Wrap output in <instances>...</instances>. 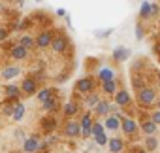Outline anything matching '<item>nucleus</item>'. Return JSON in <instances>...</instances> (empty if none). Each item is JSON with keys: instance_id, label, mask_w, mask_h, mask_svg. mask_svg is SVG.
Segmentation results:
<instances>
[{"instance_id": "38", "label": "nucleus", "mask_w": 160, "mask_h": 153, "mask_svg": "<svg viewBox=\"0 0 160 153\" xmlns=\"http://www.w3.org/2000/svg\"><path fill=\"white\" fill-rule=\"evenodd\" d=\"M57 15H58V17H66V10H62V8L57 10Z\"/></svg>"}, {"instance_id": "11", "label": "nucleus", "mask_w": 160, "mask_h": 153, "mask_svg": "<svg viewBox=\"0 0 160 153\" xmlns=\"http://www.w3.org/2000/svg\"><path fill=\"white\" fill-rule=\"evenodd\" d=\"M10 55H12L15 61H25V59L28 57V49H25L21 44H15V45H12V51H10Z\"/></svg>"}, {"instance_id": "26", "label": "nucleus", "mask_w": 160, "mask_h": 153, "mask_svg": "<svg viewBox=\"0 0 160 153\" xmlns=\"http://www.w3.org/2000/svg\"><path fill=\"white\" fill-rule=\"evenodd\" d=\"M17 44H21V45H23L25 49H28V51H30V49L36 45V42H34V38H32V36H23V38L17 42Z\"/></svg>"}, {"instance_id": "24", "label": "nucleus", "mask_w": 160, "mask_h": 153, "mask_svg": "<svg viewBox=\"0 0 160 153\" xmlns=\"http://www.w3.org/2000/svg\"><path fill=\"white\" fill-rule=\"evenodd\" d=\"M4 91H6L8 98H19V95H21V87H17V85H8Z\"/></svg>"}, {"instance_id": "31", "label": "nucleus", "mask_w": 160, "mask_h": 153, "mask_svg": "<svg viewBox=\"0 0 160 153\" xmlns=\"http://www.w3.org/2000/svg\"><path fill=\"white\" fill-rule=\"evenodd\" d=\"M94 142H96L98 145H108V134H106V132H102V134L94 136Z\"/></svg>"}, {"instance_id": "16", "label": "nucleus", "mask_w": 160, "mask_h": 153, "mask_svg": "<svg viewBox=\"0 0 160 153\" xmlns=\"http://www.w3.org/2000/svg\"><path fill=\"white\" fill-rule=\"evenodd\" d=\"M94 112H96V115H108V113L111 112V104H109L108 100H100V102L94 106Z\"/></svg>"}, {"instance_id": "44", "label": "nucleus", "mask_w": 160, "mask_h": 153, "mask_svg": "<svg viewBox=\"0 0 160 153\" xmlns=\"http://www.w3.org/2000/svg\"><path fill=\"white\" fill-rule=\"evenodd\" d=\"M0 12H2V6H0Z\"/></svg>"}, {"instance_id": "29", "label": "nucleus", "mask_w": 160, "mask_h": 153, "mask_svg": "<svg viewBox=\"0 0 160 153\" xmlns=\"http://www.w3.org/2000/svg\"><path fill=\"white\" fill-rule=\"evenodd\" d=\"M77 110H79V106H77V104H73V102H68V104L64 106V115H68V117H73V115L77 113Z\"/></svg>"}, {"instance_id": "41", "label": "nucleus", "mask_w": 160, "mask_h": 153, "mask_svg": "<svg viewBox=\"0 0 160 153\" xmlns=\"http://www.w3.org/2000/svg\"><path fill=\"white\" fill-rule=\"evenodd\" d=\"M138 153H147V149H139V151H138Z\"/></svg>"}, {"instance_id": "1", "label": "nucleus", "mask_w": 160, "mask_h": 153, "mask_svg": "<svg viewBox=\"0 0 160 153\" xmlns=\"http://www.w3.org/2000/svg\"><path fill=\"white\" fill-rule=\"evenodd\" d=\"M156 100V91L152 89V87H141L139 91H138V102L141 104V106H151L152 102Z\"/></svg>"}, {"instance_id": "21", "label": "nucleus", "mask_w": 160, "mask_h": 153, "mask_svg": "<svg viewBox=\"0 0 160 153\" xmlns=\"http://www.w3.org/2000/svg\"><path fill=\"white\" fill-rule=\"evenodd\" d=\"M102 91H104L106 95H115V91H117V83H115V80L102 82Z\"/></svg>"}, {"instance_id": "5", "label": "nucleus", "mask_w": 160, "mask_h": 153, "mask_svg": "<svg viewBox=\"0 0 160 153\" xmlns=\"http://www.w3.org/2000/svg\"><path fill=\"white\" fill-rule=\"evenodd\" d=\"M55 53H64L66 47H68V40L62 36V34H57L53 40H51V45H49Z\"/></svg>"}, {"instance_id": "7", "label": "nucleus", "mask_w": 160, "mask_h": 153, "mask_svg": "<svg viewBox=\"0 0 160 153\" xmlns=\"http://www.w3.org/2000/svg\"><path fill=\"white\" fill-rule=\"evenodd\" d=\"M38 147H40V138H38L36 134L28 136V138L25 140V144H23V151H25V153H36Z\"/></svg>"}, {"instance_id": "8", "label": "nucleus", "mask_w": 160, "mask_h": 153, "mask_svg": "<svg viewBox=\"0 0 160 153\" xmlns=\"http://www.w3.org/2000/svg\"><path fill=\"white\" fill-rule=\"evenodd\" d=\"M81 136L83 138H91V127H92V117H91V113L87 112L83 117H81Z\"/></svg>"}, {"instance_id": "45", "label": "nucleus", "mask_w": 160, "mask_h": 153, "mask_svg": "<svg viewBox=\"0 0 160 153\" xmlns=\"http://www.w3.org/2000/svg\"><path fill=\"white\" fill-rule=\"evenodd\" d=\"M19 2H23V0H19Z\"/></svg>"}, {"instance_id": "25", "label": "nucleus", "mask_w": 160, "mask_h": 153, "mask_svg": "<svg viewBox=\"0 0 160 153\" xmlns=\"http://www.w3.org/2000/svg\"><path fill=\"white\" fill-rule=\"evenodd\" d=\"M149 17H151V2L145 0L139 8V19H149Z\"/></svg>"}, {"instance_id": "42", "label": "nucleus", "mask_w": 160, "mask_h": 153, "mask_svg": "<svg viewBox=\"0 0 160 153\" xmlns=\"http://www.w3.org/2000/svg\"><path fill=\"white\" fill-rule=\"evenodd\" d=\"M156 108H158V110H160V100H158V104H156Z\"/></svg>"}, {"instance_id": "35", "label": "nucleus", "mask_w": 160, "mask_h": 153, "mask_svg": "<svg viewBox=\"0 0 160 153\" xmlns=\"http://www.w3.org/2000/svg\"><path fill=\"white\" fill-rule=\"evenodd\" d=\"M8 38V30L6 29H0V42H4Z\"/></svg>"}, {"instance_id": "28", "label": "nucleus", "mask_w": 160, "mask_h": 153, "mask_svg": "<svg viewBox=\"0 0 160 153\" xmlns=\"http://www.w3.org/2000/svg\"><path fill=\"white\" fill-rule=\"evenodd\" d=\"M145 145H147V151H154V149L158 147V140H156V136H154V134H149L147 140H145Z\"/></svg>"}, {"instance_id": "4", "label": "nucleus", "mask_w": 160, "mask_h": 153, "mask_svg": "<svg viewBox=\"0 0 160 153\" xmlns=\"http://www.w3.org/2000/svg\"><path fill=\"white\" fill-rule=\"evenodd\" d=\"M51 40H53L51 30H42L34 42H36V47H40V49H47V47L51 45Z\"/></svg>"}, {"instance_id": "15", "label": "nucleus", "mask_w": 160, "mask_h": 153, "mask_svg": "<svg viewBox=\"0 0 160 153\" xmlns=\"http://www.w3.org/2000/svg\"><path fill=\"white\" fill-rule=\"evenodd\" d=\"M104 127H106V130H117V129L121 127V119H119L117 115H108Z\"/></svg>"}, {"instance_id": "20", "label": "nucleus", "mask_w": 160, "mask_h": 153, "mask_svg": "<svg viewBox=\"0 0 160 153\" xmlns=\"http://www.w3.org/2000/svg\"><path fill=\"white\" fill-rule=\"evenodd\" d=\"M55 127H57V119H55V117H45V119L42 121V129H43V132H53Z\"/></svg>"}, {"instance_id": "10", "label": "nucleus", "mask_w": 160, "mask_h": 153, "mask_svg": "<svg viewBox=\"0 0 160 153\" xmlns=\"http://www.w3.org/2000/svg\"><path fill=\"white\" fill-rule=\"evenodd\" d=\"M108 145H109V151H111V153H121V151H124V147H126L124 140L119 138V136L109 138V140H108Z\"/></svg>"}, {"instance_id": "13", "label": "nucleus", "mask_w": 160, "mask_h": 153, "mask_svg": "<svg viewBox=\"0 0 160 153\" xmlns=\"http://www.w3.org/2000/svg\"><path fill=\"white\" fill-rule=\"evenodd\" d=\"M36 80H32V78H27V80H23V83H21V93H25V95H32V93H36Z\"/></svg>"}, {"instance_id": "17", "label": "nucleus", "mask_w": 160, "mask_h": 153, "mask_svg": "<svg viewBox=\"0 0 160 153\" xmlns=\"http://www.w3.org/2000/svg\"><path fill=\"white\" fill-rule=\"evenodd\" d=\"M42 104H43L45 112H57V110H58V100L55 98V95H51L49 98H45Z\"/></svg>"}, {"instance_id": "2", "label": "nucleus", "mask_w": 160, "mask_h": 153, "mask_svg": "<svg viewBox=\"0 0 160 153\" xmlns=\"http://www.w3.org/2000/svg\"><path fill=\"white\" fill-rule=\"evenodd\" d=\"M94 87H96V83H94L92 78H81V80H77V83H75V91L79 95H89V93L94 91Z\"/></svg>"}, {"instance_id": "23", "label": "nucleus", "mask_w": 160, "mask_h": 153, "mask_svg": "<svg viewBox=\"0 0 160 153\" xmlns=\"http://www.w3.org/2000/svg\"><path fill=\"white\" fill-rule=\"evenodd\" d=\"M98 78H100L102 82H109V80H115V74H113L111 68H102V70L98 72Z\"/></svg>"}, {"instance_id": "22", "label": "nucleus", "mask_w": 160, "mask_h": 153, "mask_svg": "<svg viewBox=\"0 0 160 153\" xmlns=\"http://www.w3.org/2000/svg\"><path fill=\"white\" fill-rule=\"evenodd\" d=\"M23 115H25V104L17 102V104L13 106V113H12V117H13V121H21Z\"/></svg>"}, {"instance_id": "34", "label": "nucleus", "mask_w": 160, "mask_h": 153, "mask_svg": "<svg viewBox=\"0 0 160 153\" xmlns=\"http://www.w3.org/2000/svg\"><path fill=\"white\" fill-rule=\"evenodd\" d=\"M151 119L156 123V125H160V110H156V112H152L151 113Z\"/></svg>"}, {"instance_id": "19", "label": "nucleus", "mask_w": 160, "mask_h": 153, "mask_svg": "<svg viewBox=\"0 0 160 153\" xmlns=\"http://www.w3.org/2000/svg\"><path fill=\"white\" fill-rule=\"evenodd\" d=\"M156 127H158V125H156L152 119H145V121L141 123V130H143L147 136H149V134H154V132H156Z\"/></svg>"}, {"instance_id": "14", "label": "nucleus", "mask_w": 160, "mask_h": 153, "mask_svg": "<svg viewBox=\"0 0 160 153\" xmlns=\"http://www.w3.org/2000/svg\"><path fill=\"white\" fill-rule=\"evenodd\" d=\"M128 57H130V51H128L126 47H122V45L113 51V61H115V62H122V61H126Z\"/></svg>"}, {"instance_id": "32", "label": "nucleus", "mask_w": 160, "mask_h": 153, "mask_svg": "<svg viewBox=\"0 0 160 153\" xmlns=\"http://www.w3.org/2000/svg\"><path fill=\"white\" fill-rule=\"evenodd\" d=\"M13 106H15V104H4L2 113H4V115H8V117H12V113H13Z\"/></svg>"}, {"instance_id": "39", "label": "nucleus", "mask_w": 160, "mask_h": 153, "mask_svg": "<svg viewBox=\"0 0 160 153\" xmlns=\"http://www.w3.org/2000/svg\"><path fill=\"white\" fill-rule=\"evenodd\" d=\"M15 136H17V138H23V130H21V129H17V130H15Z\"/></svg>"}, {"instance_id": "30", "label": "nucleus", "mask_w": 160, "mask_h": 153, "mask_svg": "<svg viewBox=\"0 0 160 153\" xmlns=\"http://www.w3.org/2000/svg\"><path fill=\"white\" fill-rule=\"evenodd\" d=\"M53 91H55V89H47V87H45V89H42V91H38V100H40V102H43L45 98H49V97L53 95Z\"/></svg>"}, {"instance_id": "43", "label": "nucleus", "mask_w": 160, "mask_h": 153, "mask_svg": "<svg viewBox=\"0 0 160 153\" xmlns=\"http://www.w3.org/2000/svg\"><path fill=\"white\" fill-rule=\"evenodd\" d=\"M36 2H42V0H36Z\"/></svg>"}, {"instance_id": "18", "label": "nucleus", "mask_w": 160, "mask_h": 153, "mask_svg": "<svg viewBox=\"0 0 160 153\" xmlns=\"http://www.w3.org/2000/svg\"><path fill=\"white\" fill-rule=\"evenodd\" d=\"M100 102V98H98V95L96 93H89V95H85V100H83V104L89 108V110H94V106Z\"/></svg>"}, {"instance_id": "9", "label": "nucleus", "mask_w": 160, "mask_h": 153, "mask_svg": "<svg viewBox=\"0 0 160 153\" xmlns=\"http://www.w3.org/2000/svg\"><path fill=\"white\" fill-rule=\"evenodd\" d=\"M132 102V98H130V93L128 91H124V89H117L115 91V104L117 106H121V108H124V106H128Z\"/></svg>"}, {"instance_id": "27", "label": "nucleus", "mask_w": 160, "mask_h": 153, "mask_svg": "<svg viewBox=\"0 0 160 153\" xmlns=\"http://www.w3.org/2000/svg\"><path fill=\"white\" fill-rule=\"evenodd\" d=\"M102 132H106V127H104L100 121H92V127H91V136H98V134H102Z\"/></svg>"}, {"instance_id": "33", "label": "nucleus", "mask_w": 160, "mask_h": 153, "mask_svg": "<svg viewBox=\"0 0 160 153\" xmlns=\"http://www.w3.org/2000/svg\"><path fill=\"white\" fill-rule=\"evenodd\" d=\"M151 15L152 17L160 15V4H151Z\"/></svg>"}, {"instance_id": "3", "label": "nucleus", "mask_w": 160, "mask_h": 153, "mask_svg": "<svg viewBox=\"0 0 160 153\" xmlns=\"http://www.w3.org/2000/svg\"><path fill=\"white\" fill-rule=\"evenodd\" d=\"M64 136H68V138H77V136H81V123L75 121V119H70V121L64 125Z\"/></svg>"}, {"instance_id": "12", "label": "nucleus", "mask_w": 160, "mask_h": 153, "mask_svg": "<svg viewBox=\"0 0 160 153\" xmlns=\"http://www.w3.org/2000/svg\"><path fill=\"white\" fill-rule=\"evenodd\" d=\"M19 74H21L19 66H6V68L0 70V76H2L4 80H13V78H17Z\"/></svg>"}, {"instance_id": "36", "label": "nucleus", "mask_w": 160, "mask_h": 153, "mask_svg": "<svg viewBox=\"0 0 160 153\" xmlns=\"http://www.w3.org/2000/svg\"><path fill=\"white\" fill-rule=\"evenodd\" d=\"M136 36H138V38H143V29H141V25L136 27Z\"/></svg>"}, {"instance_id": "40", "label": "nucleus", "mask_w": 160, "mask_h": 153, "mask_svg": "<svg viewBox=\"0 0 160 153\" xmlns=\"http://www.w3.org/2000/svg\"><path fill=\"white\" fill-rule=\"evenodd\" d=\"M154 51H156V53H158V55H160V44H158V45H156V47H154Z\"/></svg>"}, {"instance_id": "6", "label": "nucleus", "mask_w": 160, "mask_h": 153, "mask_svg": "<svg viewBox=\"0 0 160 153\" xmlns=\"http://www.w3.org/2000/svg\"><path fill=\"white\" fill-rule=\"evenodd\" d=\"M119 129H122V132H124V134L134 136V134L138 132V123H136L134 119H130V117H122V119H121V127H119Z\"/></svg>"}, {"instance_id": "37", "label": "nucleus", "mask_w": 160, "mask_h": 153, "mask_svg": "<svg viewBox=\"0 0 160 153\" xmlns=\"http://www.w3.org/2000/svg\"><path fill=\"white\" fill-rule=\"evenodd\" d=\"M111 34V30H106V32H96V36L98 38H104V36H109Z\"/></svg>"}]
</instances>
